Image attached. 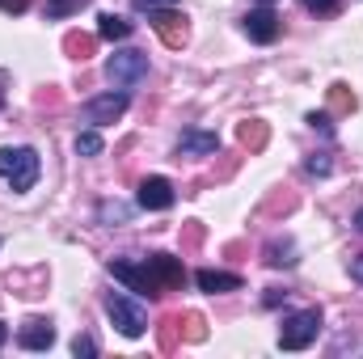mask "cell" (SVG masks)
<instances>
[{
  "label": "cell",
  "instance_id": "obj_1",
  "mask_svg": "<svg viewBox=\"0 0 363 359\" xmlns=\"http://www.w3.org/2000/svg\"><path fill=\"white\" fill-rule=\"evenodd\" d=\"M38 174H43V161H38L34 148H26V144H4L0 148V178L9 182L17 194L30 190L38 182Z\"/></svg>",
  "mask_w": 363,
  "mask_h": 359
},
{
  "label": "cell",
  "instance_id": "obj_17",
  "mask_svg": "<svg viewBox=\"0 0 363 359\" xmlns=\"http://www.w3.org/2000/svg\"><path fill=\"white\" fill-rule=\"evenodd\" d=\"M101 136H97V127H89V131H81L77 136V157H101Z\"/></svg>",
  "mask_w": 363,
  "mask_h": 359
},
{
  "label": "cell",
  "instance_id": "obj_16",
  "mask_svg": "<svg viewBox=\"0 0 363 359\" xmlns=\"http://www.w3.org/2000/svg\"><path fill=\"white\" fill-rule=\"evenodd\" d=\"M97 220L110 224V228H114V224H127V220H131V207L118 203V199H101V203H97Z\"/></svg>",
  "mask_w": 363,
  "mask_h": 359
},
{
  "label": "cell",
  "instance_id": "obj_5",
  "mask_svg": "<svg viewBox=\"0 0 363 359\" xmlns=\"http://www.w3.org/2000/svg\"><path fill=\"white\" fill-rule=\"evenodd\" d=\"M127 106H131V97H127V89H110V93H97V97H89L85 106H81V118L89 123V127H106V123H118L123 114H127Z\"/></svg>",
  "mask_w": 363,
  "mask_h": 359
},
{
  "label": "cell",
  "instance_id": "obj_15",
  "mask_svg": "<svg viewBox=\"0 0 363 359\" xmlns=\"http://www.w3.org/2000/svg\"><path fill=\"white\" fill-rule=\"evenodd\" d=\"M262 263L279 270V267H296L300 258H296V245H291V241H267V250H262Z\"/></svg>",
  "mask_w": 363,
  "mask_h": 359
},
{
  "label": "cell",
  "instance_id": "obj_21",
  "mask_svg": "<svg viewBox=\"0 0 363 359\" xmlns=\"http://www.w3.org/2000/svg\"><path fill=\"white\" fill-rule=\"evenodd\" d=\"M308 13H317V17H330V13H338L342 9V0H300Z\"/></svg>",
  "mask_w": 363,
  "mask_h": 359
},
{
  "label": "cell",
  "instance_id": "obj_4",
  "mask_svg": "<svg viewBox=\"0 0 363 359\" xmlns=\"http://www.w3.org/2000/svg\"><path fill=\"white\" fill-rule=\"evenodd\" d=\"M106 317L114 321V330H118L123 338H140V334L148 330V313H144V304H135V300L123 296V292H110V296H106Z\"/></svg>",
  "mask_w": 363,
  "mask_h": 359
},
{
  "label": "cell",
  "instance_id": "obj_7",
  "mask_svg": "<svg viewBox=\"0 0 363 359\" xmlns=\"http://www.w3.org/2000/svg\"><path fill=\"white\" fill-rule=\"evenodd\" d=\"M241 30L250 34V43H274L279 34H283V21L274 17L271 9H254V13H245V21H241Z\"/></svg>",
  "mask_w": 363,
  "mask_h": 359
},
{
  "label": "cell",
  "instance_id": "obj_29",
  "mask_svg": "<svg viewBox=\"0 0 363 359\" xmlns=\"http://www.w3.org/2000/svg\"><path fill=\"white\" fill-rule=\"evenodd\" d=\"M355 228H359V233H363V207H359V211H355Z\"/></svg>",
  "mask_w": 363,
  "mask_h": 359
},
{
  "label": "cell",
  "instance_id": "obj_32",
  "mask_svg": "<svg viewBox=\"0 0 363 359\" xmlns=\"http://www.w3.org/2000/svg\"><path fill=\"white\" fill-rule=\"evenodd\" d=\"M262 4H271V0H262Z\"/></svg>",
  "mask_w": 363,
  "mask_h": 359
},
{
  "label": "cell",
  "instance_id": "obj_28",
  "mask_svg": "<svg viewBox=\"0 0 363 359\" xmlns=\"http://www.w3.org/2000/svg\"><path fill=\"white\" fill-rule=\"evenodd\" d=\"M351 279L363 283V254H359V258H351Z\"/></svg>",
  "mask_w": 363,
  "mask_h": 359
},
{
  "label": "cell",
  "instance_id": "obj_19",
  "mask_svg": "<svg viewBox=\"0 0 363 359\" xmlns=\"http://www.w3.org/2000/svg\"><path fill=\"white\" fill-rule=\"evenodd\" d=\"M262 140H267V127L262 123H241V144H254L258 148Z\"/></svg>",
  "mask_w": 363,
  "mask_h": 359
},
{
  "label": "cell",
  "instance_id": "obj_26",
  "mask_svg": "<svg viewBox=\"0 0 363 359\" xmlns=\"http://www.w3.org/2000/svg\"><path fill=\"white\" fill-rule=\"evenodd\" d=\"M308 127H313V131H321V136H330V131H334L330 114H308Z\"/></svg>",
  "mask_w": 363,
  "mask_h": 359
},
{
  "label": "cell",
  "instance_id": "obj_27",
  "mask_svg": "<svg viewBox=\"0 0 363 359\" xmlns=\"http://www.w3.org/2000/svg\"><path fill=\"white\" fill-rule=\"evenodd\" d=\"M30 0H0V13H26Z\"/></svg>",
  "mask_w": 363,
  "mask_h": 359
},
{
  "label": "cell",
  "instance_id": "obj_25",
  "mask_svg": "<svg viewBox=\"0 0 363 359\" xmlns=\"http://www.w3.org/2000/svg\"><path fill=\"white\" fill-rule=\"evenodd\" d=\"M178 0H131V9H140V13H157V9H174Z\"/></svg>",
  "mask_w": 363,
  "mask_h": 359
},
{
  "label": "cell",
  "instance_id": "obj_8",
  "mask_svg": "<svg viewBox=\"0 0 363 359\" xmlns=\"http://www.w3.org/2000/svg\"><path fill=\"white\" fill-rule=\"evenodd\" d=\"M144 267L152 270V279L161 283V292H178L182 283H186V270H182V263L174 254H148Z\"/></svg>",
  "mask_w": 363,
  "mask_h": 359
},
{
  "label": "cell",
  "instance_id": "obj_31",
  "mask_svg": "<svg viewBox=\"0 0 363 359\" xmlns=\"http://www.w3.org/2000/svg\"><path fill=\"white\" fill-rule=\"evenodd\" d=\"M0 85H9V77H4V72H0ZM0 106H4V89H0Z\"/></svg>",
  "mask_w": 363,
  "mask_h": 359
},
{
  "label": "cell",
  "instance_id": "obj_22",
  "mask_svg": "<svg viewBox=\"0 0 363 359\" xmlns=\"http://www.w3.org/2000/svg\"><path fill=\"white\" fill-rule=\"evenodd\" d=\"M304 170H308V174H317V178H325L334 165H330V157H325V153H317V157H308V161H304Z\"/></svg>",
  "mask_w": 363,
  "mask_h": 359
},
{
  "label": "cell",
  "instance_id": "obj_30",
  "mask_svg": "<svg viewBox=\"0 0 363 359\" xmlns=\"http://www.w3.org/2000/svg\"><path fill=\"white\" fill-rule=\"evenodd\" d=\"M4 338H9V326H4V321H0V347H4Z\"/></svg>",
  "mask_w": 363,
  "mask_h": 359
},
{
  "label": "cell",
  "instance_id": "obj_10",
  "mask_svg": "<svg viewBox=\"0 0 363 359\" xmlns=\"http://www.w3.org/2000/svg\"><path fill=\"white\" fill-rule=\"evenodd\" d=\"M220 153V136L216 131H203V127H190L178 136V157H216Z\"/></svg>",
  "mask_w": 363,
  "mask_h": 359
},
{
  "label": "cell",
  "instance_id": "obj_9",
  "mask_svg": "<svg viewBox=\"0 0 363 359\" xmlns=\"http://www.w3.org/2000/svg\"><path fill=\"white\" fill-rule=\"evenodd\" d=\"M135 199H140L144 211H169L174 207V182L169 178H144Z\"/></svg>",
  "mask_w": 363,
  "mask_h": 359
},
{
  "label": "cell",
  "instance_id": "obj_20",
  "mask_svg": "<svg viewBox=\"0 0 363 359\" xmlns=\"http://www.w3.org/2000/svg\"><path fill=\"white\" fill-rule=\"evenodd\" d=\"M85 0H47V17H68V13H77Z\"/></svg>",
  "mask_w": 363,
  "mask_h": 359
},
{
  "label": "cell",
  "instance_id": "obj_24",
  "mask_svg": "<svg viewBox=\"0 0 363 359\" xmlns=\"http://www.w3.org/2000/svg\"><path fill=\"white\" fill-rule=\"evenodd\" d=\"M72 355H97V343H93L89 334H77V338H72Z\"/></svg>",
  "mask_w": 363,
  "mask_h": 359
},
{
  "label": "cell",
  "instance_id": "obj_11",
  "mask_svg": "<svg viewBox=\"0 0 363 359\" xmlns=\"http://www.w3.org/2000/svg\"><path fill=\"white\" fill-rule=\"evenodd\" d=\"M148 21H152V30L161 34L165 47H182L186 43V17H178L174 9H157V13H148Z\"/></svg>",
  "mask_w": 363,
  "mask_h": 359
},
{
  "label": "cell",
  "instance_id": "obj_6",
  "mask_svg": "<svg viewBox=\"0 0 363 359\" xmlns=\"http://www.w3.org/2000/svg\"><path fill=\"white\" fill-rule=\"evenodd\" d=\"M110 275H114L118 283H127L131 292H140V296H148V300H157V296H165V292H161V283L152 279V270L144 267V263H127V258H110Z\"/></svg>",
  "mask_w": 363,
  "mask_h": 359
},
{
  "label": "cell",
  "instance_id": "obj_12",
  "mask_svg": "<svg viewBox=\"0 0 363 359\" xmlns=\"http://www.w3.org/2000/svg\"><path fill=\"white\" fill-rule=\"evenodd\" d=\"M17 343H21L26 351H47V347L55 343V326H51L47 317H30V321L17 330Z\"/></svg>",
  "mask_w": 363,
  "mask_h": 359
},
{
  "label": "cell",
  "instance_id": "obj_3",
  "mask_svg": "<svg viewBox=\"0 0 363 359\" xmlns=\"http://www.w3.org/2000/svg\"><path fill=\"white\" fill-rule=\"evenodd\" d=\"M148 77V51H135V47H123L106 60V81L118 85V89H135L140 81Z\"/></svg>",
  "mask_w": 363,
  "mask_h": 359
},
{
  "label": "cell",
  "instance_id": "obj_18",
  "mask_svg": "<svg viewBox=\"0 0 363 359\" xmlns=\"http://www.w3.org/2000/svg\"><path fill=\"white\" fill-rule=\"evenodd\" d=\"M64 47H68V55H72V60H89V55H93V38H85V34H68V38H64Z\"/></svg>",
  "mask_w": 363,
  "mask_h": 359
},
{
  "label": "cell",
  "instance_id": "obj_23",
  "mask_svg": "<svg viewBox=\"0 0 363 359\" xmlns=\"http://www.w3.org/2000/svg\"><path fill=\"white\" fill-rule=\"evenodd\" d=\"M330 97H334L338 110H351L355 106V93H347V85H330Z\"/></svg>",
  "mask_w": 363,
  "mask_h": 359
},
{
  "label": "cell",
  "instance_id": "obj_2",
  "mask_svg": "<svg viewBox=\"0 0 363 359\" xmlns=\"http://www.w3.org/2000/svg\"><path fill=\"white\" fill-rule=\"evenodd\" d=\"M317 334H321V309H300V313L283 317V326H279V347H283V351H304V347L317 343Z\"/></svg>",
  "mask_w": 363,
  "mask_h": 359
},
{
  "label": "cell",
  "instance_id": "obj_13",
  "mask_svg": "<svg viewBox=\"0 0 363 359\" xmlns=\"http://www.w3.org/2000/svg\"><path fill=\"white\" fill-rule=\"evenodd\" d=\"M194 283H199V292H211V296L241 292V275H233V270H211V267H203L199 275H194Z\"/></svg>",
  "mask_w": 363,
  "mask_h": 359
},
{
  "label": "cell",
  "instance_id": "obj_14",
  "mask_svg": "<svg viewBox=\"0 0 363 359\" xmlns=\"http://www.w3.org/2000/svg\"><path fill=\"white\" fill-rule=\"evenodd\" d=\"M131 21L127 17H118V13H101L97 17V38H106V43H123V38H131Z\"/></svg>",
  "mask_w": 363,
  "mask_h": 359
}]
</instances>
